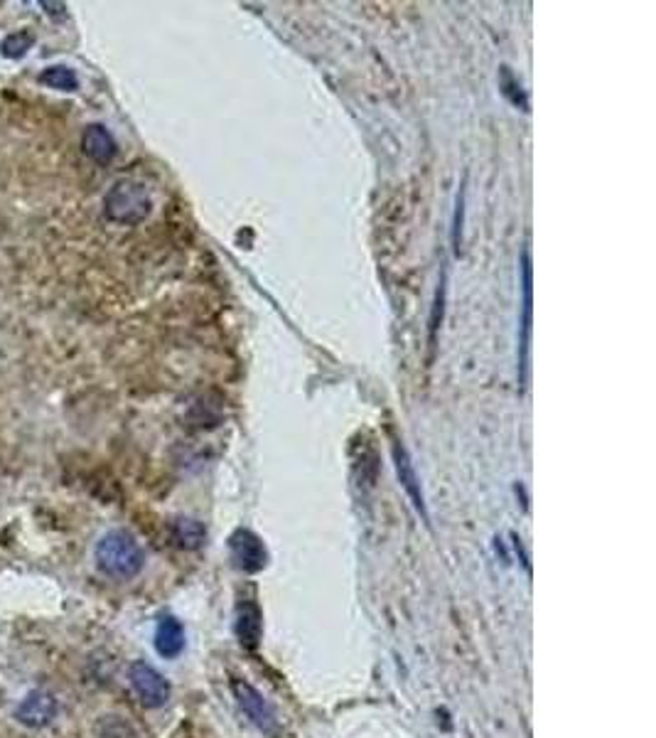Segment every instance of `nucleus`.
<instances>
[{"label":"nucleus","instance_id":"obj_1","mask_svg":"<svg viewBox=\"0 0 656 738\" xmlns=\"http://www.w3.org/2000/svg\"><path fill=\"white\" fill-rule=\"evenodd\" d=\"M94 558H97V566L106 576L119 578V582H129V578L139 576L145 564L141 544L135 542L133 534L123 530L103 534L97 544V552H94Z\"/></svg>","mask_w":656,"mask_h":738},{"label":"nucleus","instance_id":"obj_2","mask_svg":"<svg viewBox=\"0 0 656 738\" xmlns=\"http://www.w3.org/2000/svg\"><path fill=\"white\" fill-rule=\"evenodd\" d=\"M153 197L147 193L145 185L135 181L116 183L103 197V213L116 225H141V221L151 215Z\"/></svg>","mask_w":656,"mask_h":738},{"label":"nucleus","instance_id":"obj_3","mask_svg":"<svg viewBox=\"0 0 656 738\" xmlns=\"http://www.w3.org/2000/svg\"><path fill=\"white\" fill-rule=\"evenodd\" d=\"M129 680L135 697H139L147 709H157V706H163L171 699V684H167V680L153 668V664L141 660L133 662L129 670Z\"/></svg>","mask_w":656,"mask_h":738},{"label":"nucleus","instance_id":"obj_4","mask_svg":"<svg viewBox=\"0 0 656 738\" xmlns=\"http://www.w3.org/2000/svg\"><path fill=\"white\" fill-rule=\"evenodd\" d=\"M534 271H532V251L524 249L522 254V337H518V384H524L528 367V343H532V323H534Z\"/></svg>","mask_w":656,"mask_h":738},{"label":"nucleus","instance_id":"obj_5","mask_svg":"<svg viewBox=\"0 0 656 738\" xmlns=\"http://www.w3.org/2000/svg\"><path fill=\"white\" fill-rule=\"evenodd\" d=\"M229 554L239 572L247 574H259L261 568H266L269 564L266 544H263L261 536L253 534L251 530H237L229 536Z\"/></svg>","mask_w":656,"mask_h":738},{"label":"nucleus","instance_id":"obj_6","mask_svg":"<svg viewBox=\"0 0 656 738\" xmlns=\"http://www.w3.org/2000/svg\"><path fill=\"white\" fill-rule=\"evenodd\" d=\"M57 714V699L45 690H33L28 697L18 704L15 719L28 726V729H45Z\"/></svg>","mask_w":656,"mask_h":738},{"label":"nucleus","instance_id":"obj_7","mask_svg":"<svg viewBox=\"0 0 656 738\" xmlns=\"http://www.w3.org/2000/svg\"><path fill=\"white\" fill-rule=\"evenodd\" d=\"M234 697L239 702V706L243 709V714L249 716V719L259 726L261 731H276V714H273L271 706L263 702L261 694L251 687L247 682H234Z\"/></svg>","mask_w":656,"mask_h":738},{"label":"nucleus","instance_id":"obj_8","mask_svg":"<svg viewBox=\"0 0 656 738\" xmlns=\"http://www.w3.org/2000/svg\"><path fill=\"white\" fill-rule=\"evenodd\" d=\"M394 463H396V476L404 485L406 495L414 502V508L423 514V520H428V510H426V498H423V490H420V480L416 476V468H414V460H411L406 446L401 441L394 443Z\"/></svg>","mask_w":656,"mask_h":738},{"label":"nucleus","instance_id":"obj_9","mask_svg":"<svg viewBox=\"0 0 656 738\" xmlns=\"http://www.w3.org/2000/svg\"><path fill=\"white\" fill-rule=\"evenodd\" d=\"M81 151L87 153L94 163L106 165V163L113 161V155H116V151H119V145H116L109 129H103V126L94 123V126H87V131H84V135H81Z\"/></svg>","mask_w":656,"mask_h":738},{"label":"nucleus","instance_id":"obj_10","mask_svg":"<svg viewBox=\"0 0 656 738\" xmlns=\"http://www.w3.org/2000/svg\"><path fill=\"white\" fill-rule=\"evenodd\" d=\"M155 650L165 660L177 658L185 650V628L173 616H163L155 628Z\"/></svg>","mask_w":656,"mask_h":738},{"label":"nucleus","instance_id":"obj_11","mask_svg":"<svg viewBox=\"0 0 656 738\" xmlns=\"http://www.w3.org/2000/svg\"><path fill=\"white\" fill-rule=\"evenodd\" d=\"M263 632V620H261V610L256 604H243L239 606V616H237V636L243 648H256Z\"/></svg>","mask_w":656,"mask_h":738},{"label":"nucleus","instance_id":"obj_12","mask_svg":"<svg viewBox=\"0 0 656 738\" xmlns=\"http://www.w3.org/2000/svg\"><path fill=\"white\" fill-rule=\"evenodd\" d=\"M173 536H175V542L183 546V550H199V546H203L207 540V530L203 527V522L183 517V520L175 522Z\"/></svg>","mask_w":656,"mask_h":738},{"label":"nucleus","instance_id":"obj_13","mask_svg":"<svg viewBox=\"0 0 656 738\" xmlns=\"http://www.w3.org/2000/svg\"><path fill=\"white\" fill-rule=\"evenodd\" d=\"M40 82L50 89H62V91H74L79 87L77 74L67 67H50L40 74Z\"/></svg>","mask_w":656,"mask_h":738},{"label":"nucleus","instance_id":"obj_14","mask_svg":"<svg viewBox=\"0 0 656 738\" xmlns=\"http://www.w3.org/2000/svg\"><path fill=\"white\" fill-rule=\"evenodd\" d=\"M500 87H502L504 97L510 99L514 104V107H522L526 111V97H524V91H522V84H518V79L510 72V67H502Z\"/></svg>","mask_w":656,"mask_h":738},{"label":"nucleus","instance_id":"obj_15","mask_svg":"<svg viewBox=\"0 0 656 738\" xmlns=\"http://www.w3.org/2000/svg\"><path fill=\"white\" fill-rule=\"evenodd\" d=\"M446 276L438 283V293H436V303H433V315H430V347H436V335L442 323V308H446Z\"/></svg>","mask_w":656,"mask_h":738},{"label":"nucleus","instance_id":"obj_16","mask_svg":"<svg viewBox=\"0 0 656 738\" xmlns=\"http://www.w3.org/2000/svg\"><path fill=\"white\" fill-rule=\"evenodd\" d=\"M35 37L30 35V33H15V35H10L6 42H3V55L6 57H20V55H25V50L33 45Z\"/></svg>","mask_w":656,"mask_h":738},{"label":"nucleus","instance_id":"obj_17","mask_svg":"<svg viewBox=\"0 0 656 738\" xmlns=\"http://www.w3.org/2000/svg\"><path fill=\"white\" fill-rule=\"evenodd\" d=\"M464 189H460L458 195V205H455V219H452V247L460 254V237H462V213H464V203H462Z\"/></svg>","mask_w":656,"mask_h":738}]
</instances>
